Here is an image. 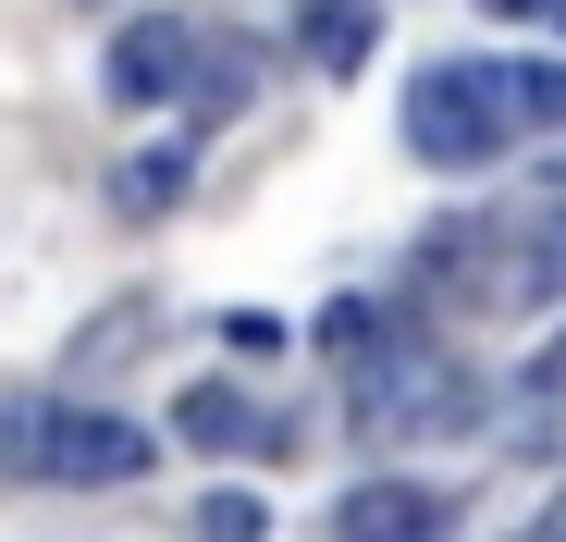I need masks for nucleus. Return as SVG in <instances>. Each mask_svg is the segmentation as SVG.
I'll return each mask as SVG.
<instances>
[{
	"instance_id": "nucleus-1",
	"label": "nucleus",
	"mask_w": 566,
	"mask_h": 542,
	"mask_svg": "<svg viewBox=\"0 0 566 542\" xmlns=\"http://www.w3.org/2000/svg\"><path fill=\"white\" fill-rule=\"evenodd\" d=\"M554 124H566V62H431L407 86V148L431 173H481Z\"/></svg>"
},
{
	"instance_id": "nucleus-2",
	"label": "nucleus",
	"mask_w": 566,
	"mask_h": 542,
	"mask_svg": "<svg viewBox=\"0 0 566 542\" xmlns=\"http://www.w3.org/2000/svg\"><path fill=\"white\" fill-rule=\"evenodd\" d=\"M0 469L13 481H62V493H112V481H136L148 469V431L124 419V407H13L0 419Z\"/></svg>"
},
{
	"instance_id": "nucleus-3",
	"label": "nucleus",
	"mask_w": 566,
	"mask_h": 542,
	"mask_svg": "<svg viewBox=\"0 0 566 542\" xmlns=\"http://www.w3.org/2000/svg\"><path fill=\"white\" fill-rule=\"evenodd\" d=\"M357 419L382 431V444H443V431L481 419V383H468L443 345H419V333H407V345H382V357L357 371Z\"/></svg>"
},
{
	"instance_id": "nucleus-4",
	"label": "nucleus",
	"mask_w": 566,
	"mask_h": 542,
	"mask_svg": "<svg viewBox=\"0 0 566 542\" xmlns=\"http://www.w3.org/2000/svg\"><path fill=\"white\" fill-rule=\"evenodd\" d=\"M99 86H112V100H198V86H210V38H198V25H172V13H148V25L112 38Z\"/></svg>"
},
{
	"instance_id": "nucleus-5",
	"label": "nucleus",
	"mask_w": 566,
	"mask_h": 542,
	"mask_svg": "<svg viewBox=\"0 0 566 542\" xmlns=\"http://www.w3.org/2000/svg\"><path fill=\"white\" fill-rule=\"evenodd\" d=\"M443 518H455V505H443L431 481H357V493L333 505L345 542H443Z\"/></svg>"
},
{
	"instance_id": "nucleus-6",
	"label": "nucleus",
	"mask_w": 566,
	"mask_h": 542,
	"mask_svg": "<svg viewBox=\"0 0 566 542\" xmlns=\"http://www.w3.org/2000/svg\"><path fill=\"white\" fill-rule=\"evenodd\" d=\"M112 198H124L136 222H160V210L185 198V148H148V160H124V173H112Z\"/></svg>"
},
{
	"instance_id": "nucleus-7",
	"label": "nucleus",
	"mask_w": 566,
	"mask_h": 542,
	"mask_svg": "<svg viewBox=\"0 0 566 542\" xmlns=\"http://www.w3.org/2000/svg\"><path fill=\"white\" fill-rule=\"evenodd\" d=\"M357 50H369V13H357V0H321V13H308V62L321 74H357Z\"/></svg>"
},
{
	"instance_id": "nucleus-8",
	"label": "nucleus",
	"mask_w": 566,
	"mask_h": 542,
	"mask_svg": "<svg viewBox=\"0 0 566 542\" xmlns=\"http://www.w3.org/2000/svg\"><path fill=\"white\" fill-rule=\"evenodd\" d=\"M247 431H259V419H247L222 383H198V395H185V444H247Z\"/></svg>"
},
{
	"instance_id": "nucleus-9",
	"label": "nucleus",
	"mask_w": 566,
	"mask_h": 542,
	"mask_svg": "<svg viewBox=\"0 0 566 542\" xmlns=\"http://www.w3.org/2000/svg\"><path fill=\"white\" fill-rule=\"evenodd\" d=\"M198 530H210V542H259V505H247V493H210V518H198Z\"/></svg>"
},
{
	"instance_id": "nucleus-10",
	"label": "nucleus",
	"mask_w": 566,
	"mask_h": 542,
	"mask_svg": "<svg viewBox=\"0 0 566 542\" xmlns=\"http://www.w3.org/2000/svg\"><path fill=\"white\" fill-rule=\"evenodd\" d=\"M530 383H542V395H566V333H554V345L530 357Z\"/></svg>"
},
{
	"instance_id": "nucleus-11",
	"label": "nucleus",
	"mask_w": 566,
	"mask_h": 542,
	"mask_svg": "<svg viewBox=\"0 0 566 542\" xmlns=\"http://www.w3.org/2000/svg\"><path fill=\"white\" fill-rule=\"evenodd\" d=\"M530 542H566V493H554V505H542V530H530Z\"/></svg>"
}]
</instances>
